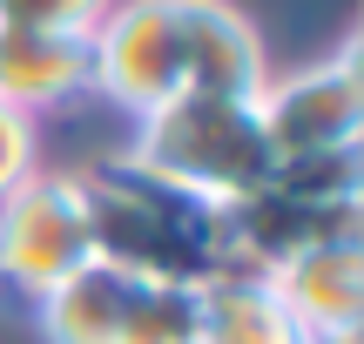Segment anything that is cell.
Here are the masks:
<instances>
[{
    "instance_id": "5bb4252c",
    "label": "cell",
    "mask_w": 364,
    "mask_h": 344,
    "mask_svg": "<svg viewBox=\"0 0 364 344\" xmlns=\"http://www.w3.org/2000/svg\"><path fill=\"white\" fill-rule=\"evenodd\" d=\"M41 169V135H34V115H21V108L0 102V196H7L14 183H27V176Z\"/></svg>"
},
{
    "instance_id": "5b68a950",
    "label": "cell",
    "mask_w": 364,
    "mask_h": 344,
    "mask_svg": "<svg viewBox=\"0 0 364 344\" xmlns=\"http://www.w3.org/2000/svg\"><path fill=\"white\" fill-rule=\"evenodd\" d=\"M263 135L277 156H324V149H364V75L358 41H344L331 61H311L284 81H263L257 95Z\"/></svg>"
},
{
    "instance_id": "277c9868",
    "label": "cell",
    "mask_w": 364,
    "mask_h": 344,
    "mask_svg": "<svg viewBox=\"0 0 364 344\" xmlns=\"http://www.w3.org/2000/svg\"><path fill=\"white\" fill-rule=\"evenodd\" d=\"M95 264V230L75 169H34L0 196V284L27 304Z\"/></svg>"
},
{
    "instance_id": "3957f363",
    "label": "cell",
    "mask_w": 364,
    "mask_h": 344,
    "mask_svg": "<svg viewBox=\"0 0 364 344\" xmlns=\"http://www.w3.org/2000/svg\"><path fill=\"white\" fill-rule=\"evenodd\" d=\"M95 95L129 108L135 122L189 95V0H108L88 34Z\"/></svg>"
},
{
    "instance_id": "6da1fadb",
    "label": "cell",
    "mask_w": 364,
    "mask_h": 344,
    "mask_svg": "<svg viewBox=\"0 0 364 344\" xmlns=\"http://www.w3.org/2000/svg\"><path fill=\"white\" fill-rule=\"evenodd\" d=\"M75 183L102 264L142 284H203L223 270V203L142 169L129 149L102 156L95 169H75Z\"/></svg>"
},
{
    "instance_id": "7c38bea8",
    "label": "cell",
    "mask_w": 364,
    "mask_h": 344,
    "mask_svg": "<svg viewBox=\"0 0 364 344\" xmlns=\"http://www.w3.org/2000/svg\"><path fill=\"white\" fill-rule=\"evenodd\" d=\"M115 344H196V284H142L122 311Z\"/></svg>"
},
{
    "instance_id": "7a4b0ae2",
    "label": "cell",
    "mask_w": 364,
    "mask_h": 344,
    "mask_svg": "<svg viewBox=\"0 0 364 344\" xmlns=\"http://www.w3.org/2000/svg\"><path fill=\"white\" fill-rule=\"evenodd\" d=\"M129 156L182 189H196V196H209V203L250 196L277 169L263 115L243 95H176V102H162L156 115L135 122Z\"/></svg>"
},
{
    "instance_id": "8fae6325",
    "label": "cell",
    "mask_w": 364,
    "mask_h": 344,
    "mask_svg": "<svg viewBox=\"0 0 364 344\" xmlns=\"http://www.w3.org/2000/svg\"><path fill=\"white\" fill-rule=\"evenodd\" d=\"M297 203H364V149H324V156H277L270 183Z\"/></svg>"
},
{
    "instance_id": "52a82bcc",
    "label": "cell",
    "mask_w": 364,
    "mask_h": 344,
    "mask_svg": "<svg viewBox=\"0 0 364 344\" xmlns=\"http://www.w3.org/2000/svg\"><path fill=\"white\" fill-rule=\"evenodd\" d=\"M270 291L284 297V311L297 318L304 338H317V331H358V324H364V237L317 243V250L277 264L270 270Z\"/></svg>"
},
{
    "instance_id": "8992f818",
    "label": "cell",
    "mask_w": 364,
    "mask_h": 344,
    "mask_svg": "<svg viewBox=\"0 0 364 344\" xmlns=\"http://www.w3.org/2000/svg\"><path fill=\"white\" fill-rule=\"evenodd\" d=\"M95 95V54L88 34H34V27H0V102L21 115H54V108Z\"/></svg>"
},
{
    "instance_id": "30bf717a",
    "label": "cell",
    "mask_w": 364,
    "mask_h": 344,
    "mask_svg": "<svg viewBox=\"0 0 364 344\" xmlns=\"http://www.w3.org/2000/svg\"><path fill=\"white\" fill-rule=\"evenodd\" d=\"M129 297H135V277L95 257L34 304V331H41V344H115Z\"/></svg>"
},
{
    "instance_id": "ba28073f",
    "label": "cell",
    "mask_w": 364,
    "mask_h": 344,
    "mask_svg": "<svg viewBox=\"0 0 364 344\" xmlns=\"http://www.w3.org/2000/svg\"><path fill=\"white\" fill-rule=\"evenodd\" d=\"M270 68L263 41L230 0H189V95H243L257 102Z\"/></svg>"
},
{
    "instance_id": "4fadbf2b",
    "label": "cell",
    "mask_w": 364,
    "mask_h": 344,
    "mask_svg": "<svg viewBox=\"0 0 364 344\" xmlns=\"http://www.w3.org/2000/svg\"><path fill=\"white\" fill-rule=\"evenodd\" d=\"M108 0H0V27H34V34H95Z\"/></svg>"
},
{
    "instance_id": "9c48e42d",
    "label": "cell",
    "mask_w": 364,
    "mask_h": 344,
    "mask_svg": "<svg viewBox=\"0 0 364 344\" xmlns=\"http://www.w3.org/2000/svg\"><path fill=\"white\" fill-rule=\"evenodd\" d=\"M196 344H304V331L270 291V277L216 270L196 284Z\"/></svg>"
},
{
    "instance_id": "9a60e30c",
    "label": "cell",
    "mask_w": 364,
    "mask_h": 344,
    "mask_svg": "<svg viewBox=\"0 0 364 344\" xmlns=\"http://www.w3.org/2000/svg\"><path fill=\"white\" fill-rule=\"evenodd\" d=\"M304 344H364V324H358V331H317V338H304Z\"/></svg>"
}]
</instances>
